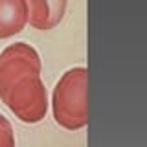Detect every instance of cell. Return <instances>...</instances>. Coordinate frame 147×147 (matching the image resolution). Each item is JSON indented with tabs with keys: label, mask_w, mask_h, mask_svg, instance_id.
Masks as SVG:
<instances>
[{
	"label": "cell",
	"mask_w": 147,
	"mask_h": 147,
	"mask_svg": "<svg viewBox=\"0 0 147 147\" xmlns=\"http://www.w3.org/2000/svg\"><path fill=\"white\" fill-rule=\"evenodd\" d=\"M0 99L15 114V118H18L22 123H30V125L42 121L50 107L48 90H46L40 76H30L20 79Z\"/></svg>",
	"instance_id": "2"
},
{
	"label": "cell",
	"mask_w": 147,
	"mask_h": 147,
	"mask_svg": "<svg viewBox=\"0 0 147 147\" xmlns=\"http://www.w3.org/2000/svg\"><path fill=\"white\" fill-rule=\"evenodd\" d=\"M28 24L39 31H50L63 22L66 0H26Z\"/></svg>",
	"instance_id": "4"
},
{
	"label": "cell",
	"mask_w": 147,
	"mask_h": 147,
	"mask_svg": "<svg viewBox=\"0 0 147 147\" xmlns=\"http://www.w3.org/2000/svg\"><path fill=\"white\" fill-rule=\"evenodd\" d=\"M28 24L26 0H0V39L20 33Z\"/></svg>",
	"instance_id": "5"
},
{
	"label": "cell",
	"mask_w": 147,
	"mask_h": 147,
	"mask_svg": "<svg viewBox=\"0 0 147 147\" xmlns=\"http://www.w3.org/2000/svg\"><path fill=\"white\" fill-rule=\"evenodd\" d=\"M42 61L39 52L28 42L9 44L0 52V98L15 83L30 76H40Z\"/></svg>",
	"instance_id": "3"
},
{
	"label": "cell",
	"mask_w": 147,
	"mask_h": 147,
	"mask_svg": "<svg viewBox=\"0 0 147 147\" xmlns=\"http://www.w3.org/2000/svg\"><path fill=\"white\" fill-rule=\"evenodd\" d=\"M15 131H13L11 121L0 114V147H15Z\"/></svg>",
	"instance_id": "6"
},
{
	"label": "cell",
	"mask_w": 147,
	"mask_h": 147,
	"mask_svg": "<svg viewBox=\"0 0 147 147\" xmlns=\"http://www.w3.org/2000/svg\"><path fill=\"white\" fill-rule=\"evenodd\" d=\"M52 112L59 127L81 131L88 125V70L74 66L57 81L52 94Z\"/></svg>",
	"instance_id": "1"
}]
</instances>
